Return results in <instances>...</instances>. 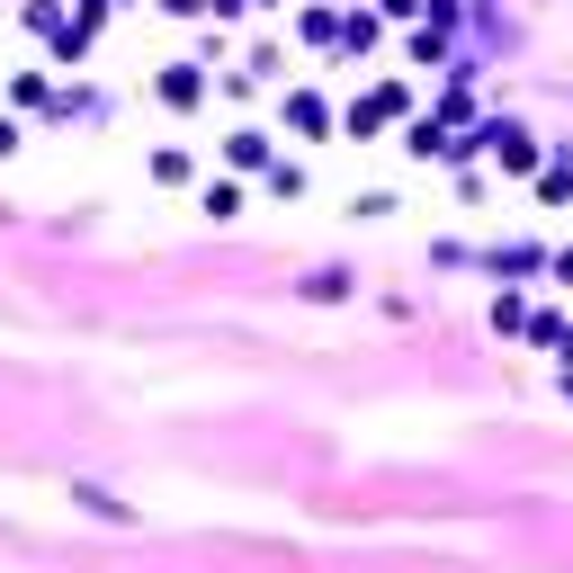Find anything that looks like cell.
I'll return each mask as SVG.
<instances>
[{"label": "cell", "instance_id": "1", "mask_svg": "<svg viewBox=\"0 0 573 573\" xmlns=\"http://www.w3.org/2000/svg\"><path fill=\"white\" fill-rule=\"evenodd\" d=\"M475 143H484V153H493L501 171H529V162H538V143H529V126H484Z\"/></svg>", "mask_w": 573, "mask_h": 573}, {"label": "cell", "instance_id": "2", "mask_svg": "<svg viewBox=\"0 0 573 573\" xmlns=\"http://www.w3.org/2000/svg\"><path fill=\"white\" fill-rule=\"evenodd\" d=\"M162 99H171V108H197V99H206V82H197V63H171V72H162Z\"/></svg>", "mask_w": 573, "mask_h": 573}, {"label": "cell", "instance_id": "3", "mask_svg": "<svg viewBox=\"0 0 573 573\" xmlns=\"http://www.w3.org/2000/svg\"><path fill=\"white\" fill-rule=\"evenodd\" d=\"M197 206L215 215V225H225V215H242V188H234V180H206V197H197Z\"/></svg>", "mask_w": 573, "mask_h": 573}, {"label": "cell", "instance_id": "4", "mask_svg": "<svg viewBox=\"0 0 573 573\" xmlns=\"http://www.w3.org/2000/svg\"><path fill=\"white\" fill-rule=\"evenodd\" d=\"M225 153H234V162H242V171H251V162H269V134H251V126H242V134H234V143H225Z\"/></svg>", "mask_w": 573, "mask_h": 573}, {"label": "cell", "instance_id": "5", "mask_svg": "<svg viewBox=\"0 0 573 573\" xmlns=\"http://www.w3.org/2000/svg\"><path fill=\"white\" fill-rule=\"evenodd\" d=\"M10 153H19V126H10V117H0V162H10Z\"/></svg>", "mask_w": 573, "mask_h": 573}, {"label": "cell", "instance_id": "6", "mask_svg": "<svg viewBox=\"0 0 573 573\" xmlns=\"http://www.w3.org/2000/svg\"><path fill=\"white\" fill-rule=\"evenodd\" d=\"M555 349H564V358H573V332H564V340H555Z\"/></svg>", "mask_w": 573, "mask_h": 573}]
</instances>
